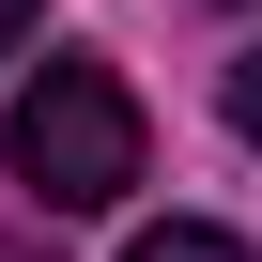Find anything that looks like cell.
I'll return each mask as SVG.
<instances>
[{"instance_id": "1", "label": "cell", "mask_w": 262, "mask_h": 262, "mask_svg": "<svg viewBox=\"0 0 262 262\" xmlns=\"http://www.w3.org/2000/svg\"><path fill=\"white\" fill-rule=\"evenodd\" d=\"M16 185L47 201V216H108L123 185H139V93H123L108 62H47L31 93H16Z\"/></svg>"}, {"instance_id": "2", "label": "cell", "mask_w": 262, "mask_h": 262, "mask_svg": "<svg viewBox=\"0 0 262 262\" xmlns=\"http://www.w3.org/2000/svg\"><path fill=\"white\" fill-rule=\"evenodd\" d=\"M123 262H247V247H231L216 216H155V231H139V247H123Z\"/></svg>"}, {"instance_id": "3", "label": "cell", "mask_w": 262, "mask_h": 262, "mask_svg": "<svg viewBox=\"0 0 262 262\" xmlns=\"http://www.w3.org/2000/svg\"><path fill=\"white\" fill-rule=\"evenodd\" d=\"M231 139H247V155H262V47H247V62H231Z\"/></svg>"}, {"instance_id": "4", "label": "cell", "mask_w": 262, "mask_h": 262, "mask_svg": "<svg viewBox=\"0 0 262 262\" xmlns=\"http://www.w3.org/2000/svg\"><path fill=\"white\" fill-rule=\"evenodd\" d=\"M31 16H47V0H0V62H16V47H31Z\"/></svg>"}]
</instances>
